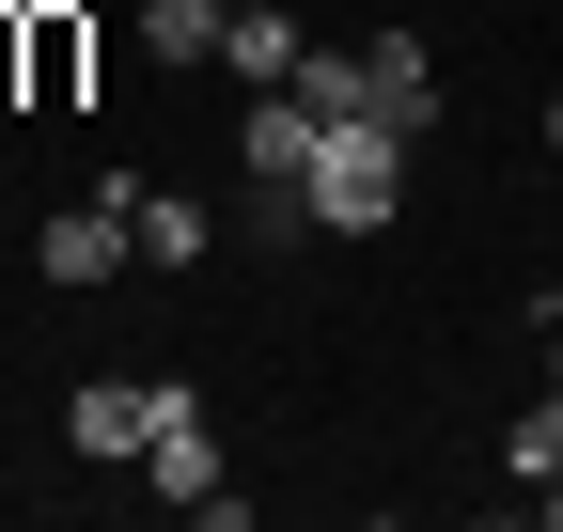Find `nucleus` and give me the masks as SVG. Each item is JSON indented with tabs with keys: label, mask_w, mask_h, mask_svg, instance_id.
<instances>
[{
	"label": "nucleus",
	"mask_w": 563,
	"mask_h": 532,
	"mask_svg": "<svg viewBox=\"0 0 563 532\" xmlns=\"http://www.w3.org/2000/svg\"><path fill=\"white\" fill-rule=\"evenodd\" d=\"M361 110L391 142H422V125H439V47L422 32H361Z\"/></svg>",
	"instance_id": "nucleus-5"
},
{
	"label": "nucleus",
	"mask_w": 563,
	"mask_h": 532,
	"mask_svg": "<svg viewBox=\"0 0 563 532\" xmlns=\"http://www.w3.org/2000/svg\"><path fill=\"white\" fill-rule=\"evenodd\" d=\"M548 157H563V95H548Z\"/></svg>",
	"instance_id": "nucleus-13"
},
{
	"label": "nucleus",
	"mask_w": 563,
	"mask_h": 532,
	"mask_svg": "<svg viewBox=\"0 0 563 532\" xmlns=\"http://www.w3.org/2000/svg\"><path fill=\"white\" fill-rule=\"evenodd\" d=\"M532 517H548V532H563V486H532Z\"/></svg>",
	"instance_id": "nucleus-12"
},
{
	"label": "nucleus",
	"mask_w": 563,
	"mask_h": 532,
	"mask_svg": "<svg viewBox=\"0 0 563 532\" xmlns=\"http://www.w3.org/2000/svg\"><path fill=\"white\" fill-rule=\"evenodd\" d=\"M16 32H32V110H79V16L63 0H16Z\"/></svg>",
	"instance_id": "nucleus-7"
},
{
	"label": "nucleus",
	"mask_w": 563,
	"mask_h": 532,
	"mask_svg": "<svg viewBox=\"0 0 563 532\" xmlns=\"http://www.w3.org/2000/svg\"><path fill=\"white\" fill-rule=\"evenodd\" d=\"M220 32H235V0H141V47L157 63H220Z\"/></svg>",
	"instance_id": "nucleus-8"
},
{
	"label": "nucleus",
	"mask_w": 563,
	"mask_h": 532,
	"mask_svg": "<svg viewBox=\"0 0 563 532\" xmlns=\"http://www.w3.org/2000/svg\"><path fill=\"white\" fill-rule=\"evenodd\" d=\"M220 63H235V95H298V63H313V32L282 16V0H235V32H220Z\"/></svg>",
	"instance_id": "nucleus-6"
},
{
	"label": "nucleus",
	"mask_w": 563,
	"mask_h": 532,
	"mask_svg": "<svg viewBox=\"0 0 563 532\" xmlns=\"http://www.w3.org/2000/svg\"><path fill=\"white\" fill-rule=\"evenodd\" d=\"M501 470L517 486H563V391H532V408L501 423Z\"/></svg>",
	"instance_id": "nucleus-10"
},
{
	"label": "nucleus",
	"mask_w": 563,
	"mask_h": 532,
	"mask_svg": "<svg viewBox=\"0 0 563 532\" xmlns=\"http://www.w3.org/2000/svg\"><path fill=\"white\" fill-rule=\"evenodd\" d=\"M298 95L344 125V110H361V47H313V63H298ZM361 125H376V110H361Z\"/></svg>",
	"instance_id": "nucleus-11"
},
{
	"label": "nucleus",
	"mask_w": 563,
	"mask_h": 532,
	"mask_svg": "<svg viewBox=\"0 0 563 532\" xmlns=\"http://www.w3.org/2000/svg\"><path fill=\"white\" fill-rule=\"evenodd\" d=\"M141 470H157V501H173V517H220V532L251 517V501L220 486V423H203V391H188V376H173V408H157V439H141Z\"/></svg>",
	"instance_id": "nucleus-3"
},
{
	"label": "nucleus",
	"mask_w": 563,
	"mask_h": 532,
	"mask_svg": "<svg viewBox=\"0 0 563 532\" xmlns=\"http://www.w3.org/2000/svg\"><path fill=\"white\" fill-rule=\"evenodd\" d=\"M407 157L422 142H391V125L344 110L329 142H313V173H298V235H391L407 220Z\"/></svg>",
	"instance_id": "nucleus-1"
},
{
	"label": "nucleus",
	"mask_w": 563,
	"mask_h": 532,
	"mask_svg": "<svg viewBox=\"0 0 563 532\" xmlns=\"http://www.w3.org/2000/svg\"><path fill=\"white\" fill-rule=\"evenodd\" d=\"M157 408H173V376H79V408H63V439H79L95 470H125V454L157 439Z\"/></svg>",
	"instance_id": "nucleus-4"
},
{
	"label": "nucleus",
	"mask_w": 563,
	"mask_h": 532,
	"mask_svg": "<svg viewBox=\"0 0 563 532\" xmlns=\"http://www.w3.org/2000/svg\"><path fill=\"white\" fill-rule=\"evenodd\" d=\"M548 391H563V329H548Z\"/></svg>",
	"instance_id": "nucleus-14"
},
{
	"label": "nucleus",
	"mask_w": 563,
	"mask_h": 532,
	"mask_svg": "<svg viewBox=\"0 0 563 532\" xmlns=\"http://www.w3.org/2000/svg\"><path fill=\"white\" fill-rule=\"evenodd\" d=\"M203 251H220V220L188 188H141V266H203Z\"/></svg>",
	"instance_id": "nucleus-9"
},
{
	"label": "nucleus",
	"mask_w": 563,
	"mask_h": 532,
	"mask_svg": "<svg viewBox=\"0 0 563 532\" xmlns=\"http://www.w3.org/2000/svg\"><path fill=\"white\" fill-rule=\"evenodd\" d=\"M313 142H329L313 95H251V110H235V157H251V220H266V235H298V173H313Z\"/></svg>",
	"instance_id": "nucleus-2"
}]
</instances>
